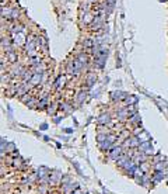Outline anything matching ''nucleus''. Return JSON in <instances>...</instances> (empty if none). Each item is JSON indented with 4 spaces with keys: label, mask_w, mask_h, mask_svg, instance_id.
<instances>
[{
    "label": "nucleus",
    "mask_w": 168,
    "mask_h": 194,
    "mask_svg": "<svg viewBox=\"0 0 168 194\" xmlns=\"http://www.w3.org/2000/svg\"><path fill=\"white\" fill-rule=\"evenodd\" d=\"M94 80H95V75H91L90 78H88V84H93Z\"/></svg>",
    "instance_id": "obj_4"
},
{
    "label": "nucleus",
    "mask_w": 168,
    "mask_h": 194,
    "mask_svg": "<svg viewBox=\"0 0 168 194\" xmlns=\"http://www.w3.org/2000/svg\"><path fill=\"white\" fill-rule=\"evenodd\" d=\"M108 3H109V4H113V3H115V0H107Z\"/></svg>",
    "instance_id": "obj_6"
},
{
    "label": "nucleus",
    "mask_w": 168,
    "mask_h": 194,
    "mask_svg": "<svg viewBox=\"0 0 168 194\" xmlns=\"http://www.w3.org/2000/svg\"><path fill=\"white\" fill-rule=\"evenodd\" d=\"M41 78H42V75H41V73H37L34 78H32V83H34V84L39 83V82H41Z\"/></svg>",
    "instance_id": "obj_2"
},
{
    "label": "nucleus",
    "mask_w": 168,
    "mask_h": 194,
    "mask_svg": "<svg viewBox=\"0 0 168 194\" xmlns=\"http://www.w3.org/2000/svg\"><path fill=\"white\" fill-rule=\"evenodd\" d=\"M108 120H109V117H108V115H102V117H101V120H99V122H108Z\"/></svg>",
    "instance_id": "obj_5"
},
{
    "label": "nucleus",
    "mask_w": 168,
    "mask_h": 194,
    "mask_svg": "<svg viewBox=\"0 0 168 194\" xmlns=\"http://www.w3.org/2000/svg\"><path fill=\"white\" fill-rule=\"evenodd\" d=\"M77 60L80 62L81 65H87V56L84 55V54H80V55L77 56Z\"/></svg>",
    "instance_id": "obj_1"
},
{
    "label": "nucleus",
    "mask_w": 168,
    "mask_h": 194,
    "mask_svg": "<svg viewBox=\"0 0 168 194\" xmlns=\"http://www.w3.org/2000/svg\"><path fill=\"white\" fill-rule=\"evenodd\" d=\"M9 54H10V60H11V62H14V60H16V59H17V56H16V55H14V52H9Z\"/></svg>",
    "instance_id": "obj_3"
}]
</instances>
